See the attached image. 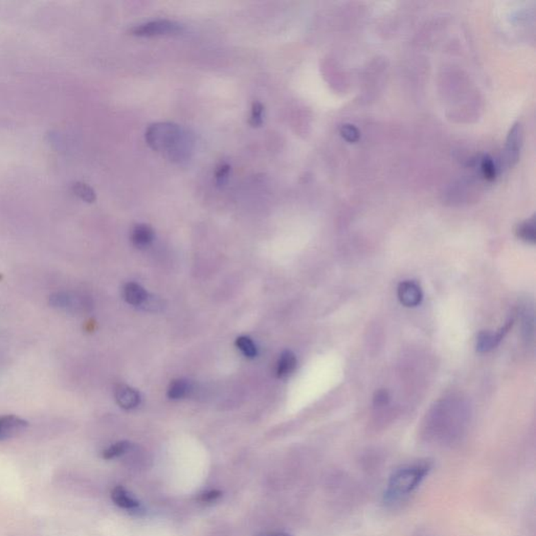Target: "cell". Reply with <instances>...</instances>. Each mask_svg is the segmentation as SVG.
Instances as JSON below:
<instances>
[{
  "label": "cell",
  "instance_id": "cell-25",
  "mask_svg": "<svg viewBox=\"0 0 536 536\" xmlns=\"http://www.w3.org/2000/svg\"><path fill=\"white\" fill-rule=\"evenodd\" d=\"M221 496V492L217 490H213V491L207 492V494H203L200 500L203 502H213V501L217 500Z\"/></svg>",
  "mask_w": 536,
  "mask_h": 536
},
{
  "label": "cell",
  "instance_id": "cell-21",
  "mask_svg": "<svg viewBox=\"0 0 536 536\" xmlns=\"http://www.w3.org/2000/svg\"><path fill=\"white\" fill-rule=\"evenodd\" d=\"M164 303L161 299L154 297V295H148L143 305L141 306L142 309L146 310V312H159V309L163 308Z\"/></svg>",
  "mask_w": 536,
  "mask_h": 536
},
{
  "label": "cell",
  "instance_id": "cell-22",
  "mask_svg": "<svg viewBox=\"0 0 536 536\" xmlns=\"http://www.w3.org/2000/svg\"><path fill=\"white\" fill-rule=\"evenodd\" d=\"M482 171L484 176L489 181L496 177V167H494V161L490 159H484L482 163Z\"/></svg>",
  "mask_w": 536,
  "mask_h": 536
},
{
  "label": "cell",
  "instance_id": "cell-8",
  "mask_svg": "<svg viewBox=\"0 0 536 536\" xmlns=\"http://www.w3.org/2000/svg\"><path fill=\"white\" fill-rule=\"evenodd\" d=\"M115 397L117 404L124 410H133L137 408L142 400L139 391L125 384H121L115 389Z\"/></svg>",
  "mask_w": 536,
  "mask_h": 536
},
{
  "label": "cell",
  "instance_id": "cell-26",
  "mask_svg": "<svg viewBox=\"0 0 536 536\" xmlns=\"http://www.w3.org/2000/svg\"><path fill=\"white\" fill-rule=\"evenodd\" d=\"M268 536H290V535H283V533H278V535H268Z\"/></svg>",
  "mask_w": 536,
  "mask_h": 536
},
{
  "label": "cell",
  "instance_id": "cell-14",
  "mask_svg": "<svg viewBox=\"0 0 536 536\" xmlns=\"http://www.w3.org/2000/svg\"><path fill=\"white\" fill-rule=\"evenodd\" d=\"M193 391L191 382L186 380H175L168 388V397L172 400L183 399L188 397Z\"/></svg>",
  "mask_w": 536,
  "mask_h": 536
},
{
  "label": "cell",
  "instance_id": "cell-11",
  "mask_svg": "<svg viewBox=\"0 0 536 536\" xmlns=\"http://www.w3.org/2000/svg\"><path fill=\"white\" fill-rule=\"evenodd\" d=\"M297 360L295 353H292L290 350L284 351L280 355L279 360L277 363V367H275L277 377L281 378V380L290 377L293 371H295V367H297Z\"/></svg>",
  "mask_w": 536,
  "mask_h": 536
},
{
  "label": "cell",
  "instance_id": "cell-1",
  "mask_svg": "<svg viewBox=\"0 0 536 536\" xmlns=\"http://www.w3.org/2000/svg\"><path fill=\"white\" fill-rule=\"evenodd\" d=\"M145 139L151 149L165 153L175 163L189 161L193 152L191 135L174 122H155L146 130Z\"/></svg>",
  "mask_w": 536,
  "mask_h": 536
},
{
  "label": "cell",
  "instance_id": "cell-23",
  "mask_svg": "<svg viewBox=\"0 0 536 536\" xmlns=\"http://www.w3.org/2000/svg\"><path fill=\"white\" fill-rule=\"evenodd\" d=\"M389 394L386 391H378L374 398V404L377 406H386L389 402Z\"/></svg>",
  "mask_w": 536,
  "mask_h": 536
},
{
  "label": "cell",
  "instance_id": "cell-15",
  "mask_svg": "<svg viewBox=\"0 0 536 536\" xmlns=\"http://www.w3.org/2000/svg\"><path fill=\"white\" fill-rule=\"evenodd\" d=\"M72 191H73L74 195L78 196L85 203H93L97 199L95 190L87 183H74L73 187H72Z\"/></svg>",
  "mask_w": 536,
  "mask_h": 536
},
{
  "label": "cell",
  "instance_id": "cell-10",
  "mask_svg": "<svg viewBox=\"0 0 536 536\" xmlns=\"http://www.w3.org/2000/svg\"><path fill=\"white\" fill-rule=\"evenodd\" d=\"M154 238L155 233L152 227L150 225L144 224V223L135 225L132 232H131V241L135 246L139 247V249H145V247L149 246L152 244Z\"/></svg>",
  "mask_w": 536,
  "mask_h": 536
},
{
  "label": "cell",
  "instance_id": "cell-20",
  "mask_svg": "<svg viewBox=\"0 0 536 536\" xmlns=\"http://www.w3.org/2000/svg\"><path fill=\"white\" fill-rule=\"evenodd\" d=\"M231 174V166L227 163H221L215 172V181L217 186L222 187L227 183Z\"/></svg>",
  "mask_w": 536,
  "mask_h": 536
},
{
  "label": "cell",
  "instance_id": "cell-24",
  "mask_svg": "<svg viewBox=\"0 0 536 536\" xmlns=\"http://www.w3.org/2000/svg\"><path fill=\"white\" fill-rule=\"evenodd\" d=\"M343 137H345L346 139H348V141H355L356 139L358 137V131H356V129L354 128V127L350 126V125H347V126L343 127Z\"/></svg>",
  "mask_w": 536,
  "mask_h": 536
},
{
  "label": "cell",
  "instance_id": "cell-12",
  "mask_svg": "<svg viewBox=\"0 0 536 536\" xmlns=\"http://www.w3.org/2000/svg\"><path fill=\"white\" fill-rule=\"evenodd\" d=\"M148 295L149 293L141 285L133 282L126 284L122 290L125 301L135 307H141Z\"/></svg>",
  "mask_w": 536,
  "mask_h": 536
},
{
  "label": "cell",
  "instance_id": "cell-16",
  "mask_svg": "<svg viewBox=\"0 0 536 536\" xmlns=\"http://www.w3.org/2000/svg\"><path fill=\"white\" fill-rule=\"evenodd\" d=\"M516 235L524 241L535 244L536 238L535 219L526 221V222L518 225V229H516Z\"/></svg>",
  "mask_w": 536,
  "mask_h": 536
},
{
  "label": "cell",
  "instance_id": "cell-6",
  "mask_svg": "<svg viewBox=\"0 0 536 536\" xmlns=\"http://www.w3.org/2000/svg\"><path fill=\"white\" fill-rule=\"evenodd\" d=\"M28 426V422L14 415L0 417V440L13 438L21 434Z\"/></svg>",
  "mask_w": 536,
  "mask_h": 536
},
{
  "label": "cell",
  "instance_id": "cell-3",
  "mask_svg": "<svg viewBox=\"0 0 536 536\" xmlns=\"http://www.w3.org/2000/svg\"><path fill=\"white\" fill-rule=\"evenodd\" d=\"M49 304L55 309L67 314H87L93 309V304L91 297L82 293L58 292L50 295Z\"/></svg>",
  "mask_w": 536,
  "mask_h": 536
},
{
  "label": "cell",
  "instance_id": "cell-9",
  "mask_svg": "<svg viewBox=\"0 0 536 536\" xmlns=\"http://www.w3.org/2000/svg\"><path fill=\"white\" fill-rule=\"evenodd\" d=\"M520 147H522V127L520 124L512 127L507 139L506 157L509 165H514L520 157Z\"/></svg>",
  "mask_w": 536,
  "mask_h": 536
},
{
  "label": "cell",
  "instance_id": "cell-17",
  "mask_svg": "<svg viewBox=\"0 0 536 536\" xmlns=\"http://www.w3.org/2000/svg\"><path fill=\"white\" fill-rule=\"evenodd\" d=\"M130 446L131 444L127 441L117 442L102 452L103 459L113 460V459L119 458L130 450Z\"/></svg>",
  "mask_w": 536,
  "mask_h": 536
},
{
  "label": "cell",
  "instance_id": "cell-13",
  "mask_svg": "<svg viewBox=\"0 0 536 536\" xmlns=\"http://www.w3.org/2000/svg\"><path fill=\"white\" fill-rule=\"evenodd\" d=\"M111 498L117 506L127 509V511H133V509H137L139 506V503L135 498H133L125 488L121 486L115 487L113 490Z\"/></svg>",
  "mask_w": 536,
  "mask_h": 536
},
{
  "label": "cell",
  "instance_id": "cell-7",
  "mask_svg": "<svg viewBox=\"0 0 536 536\" xmlns=\"http://www.w3.org/2000/svg\"><path fill=\"white\" fill-rule=\"evenodd\" d=\"M512 326V321L505 325L504 328L500 330V331L494 333V332L483 331L479 334L477 338V350L481 353H485V352L491 351L496 346L500 343V341L504 338L507 332L509 331Z\"/></svg>",
  "mask_w": 536,
  "mask_h": 536
},
{
  "label": "cell",
  "instance_id": "cell-4",
  "mask_svg": "<svg viewBox=\"0 0 536 536\" xmlns=\"http://www.w3.org/2000/svg\"><path fill=\"white\" fill-rule=\"evenodd\" d=\"M183 26L176 21L159 19L131 28L130 34L137 37H157L176 35L183 32Z\"/></svg>",
  "mask_w": 536,
  "mask_h": 536
},
{
  "label": "cell",
  "instance_id": "cell-18",
  "mask_svg": "<svg viewBox=\"0 0 536 536\" xmlns=\"http://www.w3.org/2000/svg\"><path fill=\"white\" fill-rule=\"evenodd\" d=\"M236 346L244 353L245 358H255L258 355L257 346L249 336H239L236 340Z\"/></svg>",
  "mask_w": 536,
  "mask_h": 536
},
{
  "label": "cell",
  "instance_id": "cell-5",
  "mask_svg": "<svg viewBox=\"0 0 536 536\" xmlns=\"http://www.w3.org/2000/svg\"><path fill=\"white\" fill-rule=\"evenodd\" d=\"M398 299L406 307H417L423 299V293L419 284L411 280L401 282L398 286Z\"/></svg>",
  "mask_w": 536,
  "mask_h": 536
},
{
  "label": "cell",
  "instance_id": "cell-19",
  "mask_svg": "<svg viewBox=\"0 0 536 536\" xmlns=\"http://www.w3.org/2000/svg\"><path fill=\"white\" fill-rule=\"evenodd\" d=\"M264 108L263 104L260 102H253L251 105V117H249V125L253 128L262 126L264 121Z\"/></svg>",
  "mask_w": 536,
  "mask_h": 536
},
{
  "label": "cell",
  "instance_id": "cell-2",
  "mask_svg": "<svg viewBox=\"0 0 536 536\" xmlns=\"http://www.w3.org/2000/svg\"><path fill=\"white\" fill-rule=\"evenodd\" d=\"M430 468L432 463L430 461H422L396 470L384 492V501L387 503L398 502L412 494L430 472Z\"/></svg>",
  "mask_w": 536,
  "mask_h": 536
}]
</instances>
